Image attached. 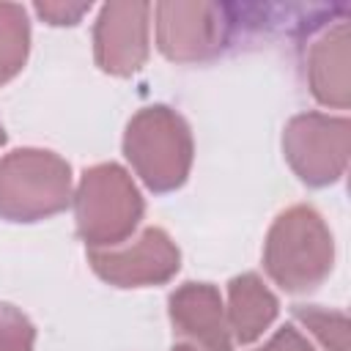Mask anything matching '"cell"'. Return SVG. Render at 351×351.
<instances>
[{"instance_id":"1","label":"cell","mask_w":351,"mask_h":351,"mask_svg":"<svg viewBox=\"0 0 351 351\" xmlns=\"http://www.w3.org/2000/svg\"><path fill=\"white\" fill-rule=\"evenodd\" d=\"M332 233L324 217L310 206L282 211L263 247V266L269 277L291 293L318 288L332 271Z\"/></svg>"},{"instance_id":"2","label":"cell","mask_w":351,"mask_h":351,"mask_svg":"<svg viewBox=\"0 0 351 351\" xmlns=\"http://www.w3.org/2000/svg\"><path fill=\"white\" fill-rule=\"evenodd\" d=\"M123 154L154 192H170L186 181L192 165L189 126L170 107H145L129 121Z\"/></svg>"},{"instance_id":"3","label":"cell","mask_w":351,"mask_h":351,"mask_svg":"<svg viewBox=\"0 0 351 351\" xmlns=\"http://www.w3.org/2000/svg\"><path fill=\"white\" fill-rule=\"evenodd\" d=\"M77 230L90 250L123 244L143 217V197L118 165H96L82 173L77 189Z\"/></svg>"},{"instance_id":"4","label":"cell","mask_w":351,"mask_h":351,"mask_svg":"<svg viewBox=\"0 0 351 351\" xmlns=\"http://www.w3.org/2000/svg\"><path fill=\"white\" fill-rule=\"evenodd\" d=\"M71 170L52 154L38 148L11 151L0 159V217L14 222H36L58 214L69 203Z\"/></svg>"},{"instance_id":"5","label":"cell","mask_w":351,"mask_h":351,"mask_svg":"<svg viewBox=\"0 0 351 351\" xmlns=\"http://www.w3.org/2000/svg\"><path fill=\"white\" fill-rule=\"evenodd\" d=\"M233 33L230 5L162 3L156 5V44L170 60H203L222 49Z\"/></svg>"},{"instance_id":"6","label":"cell","mask_w":351,"mask_h":351,"mask_svg":"<svg viewBox=\"0 0 351 351\" xmlns=\"http://www.w3.org/2000/svg\"><path fill=\"white\" fill-rule=\"evenodd\" d=\"M285 156L296 176L310 186L337 181L348 159V121L321 112L296 115L282 137Z\"/></svg>"},{"instance_id":"7","label":"cell","mask_w":351,"mask_h":351,"mask_svg":"<svg viewBox=\"0 0 351 351\" xmlns=\"http://www.w3.org/2000/svg\"><path fill=\"white\" fill-rule=\"evenodd\" d=\"M88 261L93 271L118 285V288H140L170 280L178 271V250L170 236L159 228H145L140 239H134L123 250H90Z\"/></svg>"},{"instance_id":"8","label":"cell","mask_w":351,"mask_h":351,"mask_svg":"<svg viewBox=\"0 0 351 351\" xmlns=\"http://www.w3.org/2000/svg\"><path fill=\"white\" fill-rule=\"evenodd\" d=\"M173 332L195 351H233L222 296L211 282H184L167 299Z\"/></svg>"},{"instance_id":"9","label":"cell","mask_w":351,"mask_h":351,"mask_svg":"<svg viewBox=\"0 0 351 351\" xmlns=\"http://www.w3.org/2000/svg\"><path fill=\"white\" fill-rule=\"evenodd\" d=\"M148 3H110L96 22V60L110 74H132L148 55Z\"/></svg>"},{"instance_id":"10","label":"cell","mask_w":351,"mask_h":351,"mask_svg":"<svg viewBox=\"0 0 351 351\" xmlns=\"http://www.w3.org/2000/svg\"><path fill=\"white\" fill-rule=\"evenodd\" d=\"M310 85L313 96L321 104L348 107V25L337 19L335 27H326L324 36L313 44L310 58Z\"/></svg>"},{"instance_id":"11","label":"cell","mask_w":351,"mask_h":351,"mask_svg":"<svg viewBox=\"0 0 351 351\" xmlns=\"http://www.w3.org/2000/svg\"><path fill=\"white\" fill-rule=\"evenodd\" d=\"M228 296H230L228 329H230L233 340L241 346L255 343L277 318V310H280L277 296L252 271L233 277L228 282Z\"/></svg>"},{"instance_id":"12","label":"cell","mask_w":351,"mask_h":351,"mask_svg":"<svg viewBox=\"0 0 351 351\" xmlns=\"http://www.w3.org/2000/svg\"><path fill=\"white\" fill-rule=\"evenodd\" d=\"M30 27L22 5L0 3V85L8 82L27 58Z\"/></svg>"},{"instance_id":"13","label":"cell","mask_w":351,"mask_h":351,"mask_svg":"<svg viewBox=\"0 0 351 351\" xmlns=\"http://www.w3.org/2000/svg\"><path fill=\"white\" fill-rule=\"evenodd\" d=\"M293 318L329 351H348V321L340 310H326L318 304H299Z\"/></svg>"},{"instance_id":"14","label":"cell","mask_w":351,"mask_h":351,"mask_svg":"<svg viewBox=\"0 0 351 351\" xmlns=\"http://www.w3.org/2000/svg\"><path fill=\"white\" fill-rule=\"evenodd\" d=\"M33 324L11 304L0 302V351H33Z\"/></svg>"},{"instance_id":"15","label":"cell","mask_w":351,"mask_h":351,"mask_svg":"<svg viewBox=\"0 0 351 351\" xmlns=\"http://www.w3.org/2000/svg\"><path fill=\"white\" fill-rule=\"evenodd\" d=\"M258 351H315V348L310 346V340H307L296 326H282V329H277L274 337H271L263 348H258Z\"/></svg>"},{"instance_id":"16","label":"cell","mask_w":351,"mask_h":351,"mask_svg":"<svg viewBox=\"0 0 351 351\" xmlns=\"http://www.w3.org/2000/svg\"><path fill=\"white\" fill-rule=\"evenodd\" d=\"M90 5L88 3H80V5H52V3H38L36 5V11L41 14V16H47L49 19V25H74L85 11H88Z\"/></svg>"},{"instance_id":"17","label":"cell","mask_w":351,"mask_h":351,"mask_svg":"<svg viewBox=\"0 0 351 351\" xmlns=\"http://www.w3.org/2000/svg\"><path fill=\"white\" fill-rule=\"evenodd\" d=\"M173 351H195V348H189L186 343H176V346H173Z\"/></svg>"},{"instance_id":"18","label":"cell","mask_w":351,"mask_h":351,"mask_svg":"<svg viewBox=\"0 0 351 351\" xmlns=\"http://www.w3.org/2000/svg\"><path fill=\"white\" fill-rule=\"evenodd\" d=\"M5 143V134H3V126H0V145Z\"/></svg>"}]
</instances>
